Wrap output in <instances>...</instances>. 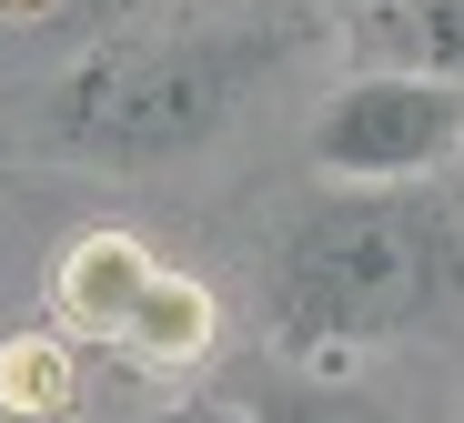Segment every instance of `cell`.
Segmentation results:
<instances>
[{
  "label": "cell",
  "mask_w": 464,
  "mask_h": 423,
  "mask_svg": "<svg viewBox=\"0 0 464 423\" xmlns=\"http://www.w3.org/2000/svg\"><path fill=\"white\" fill-rule=\"evenodd\" d=\"M293 51H303L293 11H263V0H192L172 21L92 41L61 71V91L41 111V141L61 161H92V172H162L182 151H212L283 81Z\"/></svg>",
  "instance_id": "1"
},
{
  "label": "cell",
  "mask_w": 464,
  "mask_h": 423,
  "mask_svg": "<svg viewBox=\"0 0 464 423\" xmlns=\"http://www.w3.org/2000/svg\"><path fill=\"white\" fill-rule=\"evenodd\" d=\"M464 312V212L434 182H324L273 242V332L303 363H353L373 343Z\"/></svg>",
  "instance_id": "2"
},
{
  "label": "cell",
  "mask_w": 464,
  "mask_h": 423,
  "mask_svg": "<svg viewBox=\"0 0 464 423\" xmlns=\"http://www.w3.org/2000/svg\"><path fill=\"white\" fill-rule=\"evenodd\" d=\"M324 182H434L464 151V81L414 61H363L303 131Z\"/></svg>",
  "instance_id": "3"
},
{
  "label": "cell",
  "mask_w": 464,
  "mask_h": 423,
  "mask_svg": "<svg viewBox=\"0 0 464 423\" xmlns=\"http://www.w3.org/2000/svg\"><path fill=\"white\" fill-rule=\"evenodd\" d=\"M151 242H131V232H82L61 252V273H51V303H61V322L82 332V343H121V322H131V303L151 293Z\"/></svg>",
  "instance_id": "4"
},
{
  "label": "cell",
  "mask_w": 464,
  "mask_h": 423,
  "mask_svg": "<svg viewBox=\"0 0 464 423\" xmlns=\"http://www.w3.org/2000/svg\"><path fill=\"white\" fill-rule=\"evenodd\" d=\"M121 363H141V373H192L202 353H212V293L192 283V273H151V293L131 303V322H121V343H111Z\"/></svg>",
  "instance_id": "5"
},
{
  "label": "cell",
  "mask_w": 464,
  "mask_h": 423,
  "mask_svg": "<svg viewBox=\"0 0 464 423\" xmlns=\"http://www.w3.org/2000/svg\"><path fill=\"white\" fill-rule=\"evenodd\" d=\"M353 51L464 81V0H373V11H353Z\"/></svg>",
  "instance_id": "6"
},
{
  "label": "cell",
  "mask_w": 464,
  "mask_h": 423,
  "mask_svg": "<svg viewBox=\"0 0 464 423\" xmlns=\"http://www.w3.org/2000/svg\"><path fill=\"white\" fill-rule=\"evenodd\" d=\"M0 403H71L61 343H0Z\"/></svg>",
  "instance_id": "7"
},
{
  "label": "cell",
  "mask_w": 464,
  "mask_h": 423,
  "mask_svg": "<svg viewBox=\"0 0 464 423\" xmlns=\"http://www.w3.org/2000/svg\"><path fill=\"white\" fill-rule=\"evenodd\" d=\"M324 11H343V21H353V11H373V0H324Z\"/></svg>",
  "instance_id": "8"
},
{
  "label": "cell",
  "mask_w": 464,
  "mask_h": 423,
  "mask_svg": "<svg viewBox=\"0 0 464 423\" xmlns=\"http://www.w3.org/2000/svg\"><path fill=\"white\" fill-rule=\"evenodd\" d=\"M92 11H141V0H92Z\"/></svg>",
  "instance_id": "9"
}]
</instances>
